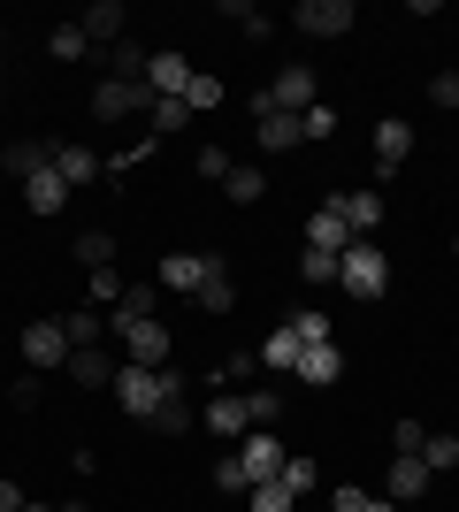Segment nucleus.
I'll use <instances>...</instances> for the list:
<instances>
[{"mask_svg":"<svg viewBox=\"0 0 459 512\" xmlns=\"http://www.w3.org/2000/svg\"><path fill=\"white\" fill-rule=\"evenodd\" d=\"M115 337H123V360L169 367V329H161V321H131V329H115Z\"/></svg>","mask_w":459,"mask_h":512,"instance_id":"nucleus-11","label":"nucleus"},{"mask_svg":"<svg viewBox=\"0 0 459 512\" xmlns=\"http://www.w3.org/2000/svg\"><path fill=\"white\" fill-rule=\"evenodd\" d=\"M291 329H299V344H337V321L314 314V306H306V314H291Z\"/></svg>","mask_w":459,"mask_h":512,"instance_id":"nucleus-35","label":"nucleus"},{"mask_svg":"<svg viewBox=\"0 0 459 512\" xmlns=\"http://www.w3.org/2000/svg\"><path fill=\"white\" fill-rule=\"evenodd\" d=\"M184 107H192V115H207V107H222V77H207V69H192V85H184Z\"/></svg>","mask_w":459,"mask_h":512,"instance_id":"nucleus-32","label":"nucleus"},{"mask_svg":"<svg viewBox=\"0 0 459 512\" xmlns=\"http://www.w3.org/2000/svg\"><path fill=\"white\" fill-rule=\"evenodd\" d=\"M54 169H62V184L77 192V184H92V176H100V153H92V146H54Z\"/></svg>","mask_w":459,"mask_h":512,"instance_id":"nucleus-26","label":"nucleus"},{"mask_svg":"<svg viewBox=\"0 0 459 512\" xmlns=\"http://www.w3.org/2000/svg\"><path fill=\"white\" fill-rule=\"evenodd\" d=\"M207 268H215V253H169L161 268H153V283H161V291H184V299H199Z\"/></svg>","mask_w":459,"mask_h":512,"instance_id":"nucleus-10","label":"nucleus"},{"mask_svg":"<svg viewBox=\"0 0 459 512\" xmlns=\"http://www.w3.org/2000/svg\"><path fill=\"white\" fill-rule=\"evenodd\" d=\"M245 413H253V428H276L284 398H276V390H245Z\"/></svg>","mask_w":459,"mask_h":512,"instance_id":"nucleus-39","label":"nucleus"},{"mask_svg":"<svg viewBox=\"0 0 459 512\" xmlns=\"http://www.w3.org/2000/svg\"><path fill=\"white\" fill-rule=\"evenodd\" d=\"M146 123H153V138H169V130L192 123V107H184V100H153V107H146Z\"/></svg>","mask_w":459,"mask_h":512,"instance_id":"nucleus-33","label":"nucleus"},{"mask_svg":"<svg viewBox=\"0 0 459 512\" xmlns=\"http://www.w3.org/2000/svg\"><path fill=\"white\" fill-rule=\"evenodd\" d=\"M299 130H306V138H329V130H337V107H322V100H314V107L299 115Z\"/></svg>","mask_w":459,"mask_h":512,"instance_id":"nucleus-42","label":"nucleus"},{"mask_svg":"<svg viewBox=\"0 0 459 512\" xmlns=\"http://www.w3.org/2000/svg\"><path fill=\"white\" fill-rule=\"evenodd\" d=\"M291 23H299L306 39H345L352 23H360V8H352V0H299Z\"/></svg>","mask_w":459,"mask_h":512,"instance_id":"nucleus-4","label":"nucleus"},{"mask_svg":"<svg viewBox=\"0 0 459 512\" xmlns=\"http://www.w3.org/2000/svg\"><path fill=\"white\" fill-rule=\"evenodd\" d=\"M115 367H123V360H108V352H100V344H92V352H69V383H85V390H100V383H115Z\"/></svg>","mask_w":459,"mask_h":512,"instance_id":"nucleus-23","label":"nucleus"},{"mask_svg":"<svg viewBox=\"0 0 459 512\" xmlns=\"http://www.w3.org/2000/svg\"><path fill=\"white\" fill-rule=\"evenodd\" d=\"M368 512H398V505H391V497H368Z\"/></svg>","mask_w":459,"mask_h":512,"instance_id":"nucleus-51","label":"nucleus"},{"mask_svg":"<svg viewBox=\"0 0 459 512\" xmlns=\"http://www.w3.org/2000/svg\"><path fill=\"white\" fill-rule=\"evenodd\" d=\"M85 54H92V39L77 23H62V31H54V62H85Z\"/></svg>","mask_w":459,"mask_h":512,"instance_id":"nucleus-38","label":"nucleus"},{"mask_svg":"<svg viewBox=\"0 0 459 512\" xmlns=\"http://www.w3.org/2000/svg\"><path fill=\"white\" fill-rule=\"evenodd\" d=\"M329 512H368V490H352V482H345V490H329Z\"/></svg>","mask_w":459,"mask_h":512,"instance_id":"nucleus-49","label":"nucleus"},{"mask_svg":"<svg viewBox=\"0 0 459 512\" xmlns=\"http://www.w3.org/2000/svg\"><path fill=\"white\" fill-rule=\"evenodd\" d=\"M146 62H153L146 46H138V39H123V46L108 54V77H123V85H146Z\"/></svg>","mask_w":459,"mask_h":512,"instance_id":"nucleus-27","label":"nucleus"},{"mask_svg":"<svg viewBox=\"0 0 459 512\" xmlns=\"http://www.w3.org/2000/svg\"><path fill=\"white\" fill-rule=\"evenodd\" d=\"M77 260H85L92 276H100V268H115V237H108V230H77Z\"/></svg>","mask_w":459,"mask_h":512,"instance_id":"nucleus-30","label":"nucleus"},{"mask_svg":"<svg viewBox=\"0 0 459 512\" xmlns=\"http://www.w3.org/2000/svg\"><path fill=\"white\" fill-rule=\"evenodd\" d=\"M406 153H414V130L398 123V115H383V123H375V169H383V176L406 169Z\"/></svg>","mask_w":459,"mask_h":512,"instance_id":"nucleus-16","label":"nucleus"},{"mask_svg":"<svg viewBox=\"0 0 459 512\" xmlns=\"http://www.w3.org/2000/svg\"><path fill=\"white\" fill-rule=\"evenodd\" d=\"M153 428H161V436H192V428H199V413H192V398H184V383H176L169 398H161V413H153Z\"/></svg>","mask_w":459,"mask_h":512,"instance_id":"nucleus-25","label":"nucleus"},{"mask_svg":"<svg viewBox=\"0 0 459 512\" xmlns=\"http://www.w3.org/2000/svg\"><path fill=\"white\" fill-rule=\"evenodd\" d=\"M337 214H345L352 237H375V222H383V192H337Z\"/></svg>","mask_w":459,"mask_h":512,"instance_id":"nucleus-18","label":"nucleus"},{"mask_svg":"<svg viewBox=\"0 0 459 512\" xmlns=\"http://www.w3.org/2000/svg\"><path fill=\"white\" fill-rule=\"evenodd\" d=\"M253 367H261V352H230V360L215 367V383L230 390V383H245V375H253Z\"/></svg>","mask_w":459,"mask_h":512,"instance_id":"nucleus-41","label":"nucleus"},{"mask_svg":"<svg viewBox=\"0 0 459 512\" xmlns=\"http://www.w3.org/2000/svg\"><path fill=\"white\" fill-rule=\"evenodd\" d=\"M345 375V352L337 344H306L299 352V383H337Z\"/></svg>","mask_w":459,"mask_h":512,"instance_id":"nucleus-22","label":"nucleus"},{"mask_svg":"<svg viewBox=\"0 0 459 512\" xmlns=\"http://www.w3.org/2000/svg\"><path fill=\"white\" fill-rule=\"evenodd\" d=\"M123 299V276H115V268H100V276H92V306H115Z\"/></svg>","mask_w":459,"mask_h":512,"instance_id":"nucleus-46","label":"nucleus"},{"mask_svg":"<svg viewBox=\"0 0 459 512\" xmlns=\"http://www.w3.org/2000/svg\"><path fill=\"white\" fill-rule=\"evenodd\" d=\"M284 459H291V451L276 444L268 428H245V436H238V467H245V482H276V474H284Z\"/></svg>","mask_w":459,"mask_h":512,"instance_id":"nucleus-5","label":"nucleus"},{"mask_svg":"<svg viewBox=\"0 0 459 512\" xmlns=\"http://www.w3.org/2000/svg\"><path fill=\"white\" fill-rule=\"evenodd\" d=\"M184 85H192V62H184L176 46L146 62V92H153V100H184Z\"/></svg>","mask_w":459,"mask_h":512,"instance_id":"nucleus-13","label":"nucleus"},{"mask_svg":"<svg viewBox=\"0 0 459 512\" xmlns=\"http://www.w3.org/2000/svg\"><path fill=\"white\" fill-rule=\"evenodd\" d=\"M23 512H62V505H23Z\"/></svg>","mask_w":459,"mask_h":512,"instance_id":"nucleus-52","label":"nucleus"},{"mask_svg":"<svg viewBox=\"0 0 459 512\" xmlns=\"http://www.w3.org/2000/svg\"><path fill=\"white\" fill-rule=\"evenodd\" d=\"M207 428H215L222 444H238L245 428H253V413H245V390H222L215 406H207Z\"/></svg>","mask_w":459,"mask_h":512,"instance_id":"nucleus-17","label":"nucleus"},{"mask_svg":"<svg viewBox=\"0 0 459 512\" xmlns=\"http://www.w3.org/2000/svg\"><path fill=\"white\" fill-rule=\"evenodd\" d=\"M276 482H284L291 497H306V490H322V467H314L306 451H291V459H284V474H276Z\"/></svg>","mask_w":459,"mask_h":512,"instance_id":"nucleus-29","label":"nucleus"},{"mask_svg":"<svg viewBox=\"0 0 459 512\" xmlns=\"http://www.w3.org/2000/svg\"><path fill=\"white\" fill-rule=\"evenodd\" d=\"M299 352H306V344H299V329L284 321V329H276V337L261 344V367H291V375H299Z\"/></svg>","mask_w":459,"mask_h":512,"instance_id":"nucleus-28","label":"nucleus"},{"mask_svg":"<svg viewBox=\"0 0 459 512\" xmlns=\"http://www.w3.org/2000/svg\"><path fill=\"white\" fill-rule=\"evenodd\" d=\"M429 100H437V107H459V69H437V77H429Z\"/></svg>","mask_w":459,"mask_h":512,"instance_id":"nucleus-45","label":"nucleus"},{"mask_svg":"<svg viewBox=\"0 0 459 512\" xmlns=\"http://www.w3.org/2000/svg\"><path fill=\"white\" fill-rule=\"evenodd\" d=\"M23 360H31V375H54V367H69L62 321H31V329H23Z\"/></svg>","mask_w":459,"mask_h":512,"instance_id":"nucleus-6","label":"nucleus"},{"mask_svg":"<svg viewBox=\"0 0 459 512\" xmlns=\"http://www.w3.org/2000/svg\"><path fill=\"white\" fill-rule=\"evenodd\" d=\"M222 184H230V199H238V207H253V199H261V192H268V176H261V169H253V161H238V169L222 176Z\"/></svg>","mask_w":459,"mask_h":512,"instance_id":"nucleus-31","label":"nucleus"},{"mask_svg":"<svg viewBox=\"0 0 459 512\" xmlns=\"http://www.w3.org/2000/svg\"><path fill=\"white\" fill-rule=\"evenodd\" d=\"M391 444H398V451H421V444H429V428H421V421H398Z\"/></svg>","mask_w":459,"mask_h":512,"instance_id":"nucleus-48","label":"nucleus"},{"mask_svg":"<svg viewBox=\"0 0 459 512\" xmlns=\"http://www.w3.org/2000/svg\"><path fill=\"white\" fill-rule=\"evenodd\" d=\"M306 245H314V253H345V245H352L345 214H337V199H322V207L306 214Z\"/></svg>","mask_w":459,"mask_h":512,"instance_id":"nucleus-14","label":"nucleus"},{"mask_svg":"<svg viewBox=\"0 0 459 512\" xmlns=\"http://www.w3.org/2000/svg\"><path fill=\"white\" fill-rule=\"evenodd\" d=\"M62 512H92V505H62Z\"/></svg>","mask_w":459,"mask_h":512,"instance_id":"nucleus-53","label":"nucleus"},{"mask_svg":"<svg viewBox=\"0 0 459 512\" xmlns=\"http://www.w3.org/2000/svg\"><path fill=\"white\" fill-rule=\"evenodd\" d=\"M421 467H429V474H452L459 467V436H429V444H421Z\"/></svg>","mask_w":459,"mask_h":512,"instance_id":"nucleus-34","label":"nucleus"},{"mask_svg":"<svg viewBox=\"0 0 459 512\" xmlns=\"http://www.w3.org/2000/svg\"><path fill=\"white\" fill-rule=\"evenodd\" d=\"M39 390H46V383H39V375H16V383H8V398H16V406H23V413H31V406H39Z\"/></svg>","mask_w":459,"mask_h":512,"instance_id":"nucleus-47","label":"nucleus"},{"mask_svg":"<svg viewBox=\"0 0 459 512\" xmlns=\"http://www.w3.org/2000/svg\"><path fill=\"white\" fill-rule=\"evenodd\" d=\"M337 283H345L352 299H383L391 291V253L375 237H352L345 253H337Z\"/></svg>","mask_w":459,"mask_h":512,"instance_id":"nucleus-2","label":"nucleus"},{"mask_svg":"<svg viewBox=\"0 0 459 512\" xmlns=\"http://www.w3.org/2000/svg\"><path fill=\"white\" fill-rule=\"evenodd\" d=\"M153 299H161V283H123V299H115L108 337H115V329H131V321H153Z\"/></svg>","mask_w":459,"mask_h":512,"instance_id":"nucleus-21","label":"nucleus"},{"mask_svg":"<svg viewBox=\"0 0 459 512\" xmlns=\"http://www.w3.org/2000/svg\"><path fill=\"white\" fill-rule=\"evenodd\" d=\"M0 169L16 176V184H31L39 169H54V138H16V146H0Z\"/></svg>","mask_w":459,"mask_h":512,"instance_id":"nucleus-12","label":"nucleus"},{"mask_svg":"<svg viewBox=\"0 0 459 512\" xmlns=\"http://www.w3.org/2000/svg\"><path fill=\"white\" fill-rule=\"evenodd\" d=\"M230 169H238V161H230V153H222V146H199V176H207V184H222V176H230Z\"/></svg>","mask_w":459,"mask_h":512,"instance_id":"nucleus-43","label":"nucleus"},{"mask_svg":"<svg viewBox=\"0 0 459 512\" xmlns=\"http://www.w3.org/2000/svg\"><path fill=\"white\" fill-rule=\"evenodd\" d=\"M77 31H85L92 46H123L131 39V8H123V0H92L85 16H77Z\"/></svg>","mask_w":459,"mask_h":512,"instance_id":"nucleus-8","label":"nucleus"},{"mask_svg":"<svg viewBox=\"0 0 459 512\" xmlns=\"http://www.w3.org/2000/svg\"><path fill=\"white\" fill-rule=\"evenodd\" d=\"M245 497H253V512H291V505H299V497H291L284 482H253Z\"/></svg>","mask_w":459,"mask_h":512,"instance_id":"nucleus-37","label":"nucleus"},{"mask_svg":"<svg viewBox=\"0 0 459 512\" xmlns=\"http://www.w3.org/2000/svg\"><path fill=\"white\" fill-rule=\"evenodd\" d=\"M253 146L261 153H291V146H306V130H299V115H253Z\"/></svg>","mask_w":459,"mask_h":512,"instance_id":"nucleus-15","label":"nucleus"},{"mask_svg":"<svg viewBox=\"0 0 459 512\" xmlns=\"http://www.w3.org/2000/svg\"><path fill=\"white\" fill-rule=\"evenodd\" d=\"M299 276L306 283H337V253H314V245H306V253H299Z\"/></svg>","mask_w":459,"mask_h":512,"instance_id":"nucleus-40","label":"nucleus"},{"mask_svg":"<svg viewBox=\"0 0 459 512\" xmlns=\"http://www.w3.org/2000/svg\"><path fill=\"white\" fill-rule=\"evenodd\" d=\"M452 253H459V245H452Z\"/></svg>","mask_w":459,"mask_h":512,"instance_id":"nucleus-55","label":"nucleus"},{"mask_svg":"<svg viewBox=\"0 0 459 512\" xmlns=\"http://www.w3.org/2000/svg\"><path fill=\"white\" fill-rule=\"evenodd\" d=\"M222 16L238 23L245 39H268V8H253V0H230V8H222Z\"/></svg>","mask_w":459,"mask_h":512,"instance_id":"nucleus-36","label":"nucleus"},{"mask_svg":"<svg viewBox=\"0 0 459 512\" xmlns=\"http://www.w3.org/2000/svg\"><path fill=\"white\" fill-rule=\"evenodd\" d=\"M199 314H230V306H238V283H230V260L215 253V268H207V283H199Z\"/></svg>","mask_w":459,"mask_h":512,"instance_id":"nucleus-19","label":"nucleus"},{"mask_svg":"<svg viewBox=\"0 0 459 512\" xmlns=\"http://www.w3.org/2000/svg\"><path fill=\"white\" fill-rule=\"evenodd\" d=\"M429 482H437V474L421 467V451H398L391 474H383V497H391V505H414V497H429Z\"/></svg>","mask_w":459,"mask_h":512,"instance_id":"nucleus-9","label":"nucleus"},{"mask_svg":"<svg viewBox=\"0 0 459 512\" xmlns=\"http://www.w3.org/2000/svg\"><path fill=\"white\" fill-rule=\"evenodd\" d=\"M176 383H184L176 367H138V360H123L108 390H115V406L131 413V421H153V413H161V398H169Z\"/></svg>","mask_w":459,"mask_h":512,"instance_id":"nucleus-1","label":"nucleus"},{"mask_svg":"<svg viewBox=\"0 0 459 512\" xmlns=\"http://www.w3.org/2000/svg\"><path fill=\"white\" fill-rule=\"evenodd\" d=\"M23 505H31V497H23L16 482H8V474H0V512H23Z\"/></svg>","mask_w":459,"mask_h":512,"instance_id":"nucleus-50","label":"nucleus"},{"mask_svg":"<svg viewBox=\"0 0 459 512\" xmlns=\"http://www.w3.org/2000/svg\"><path fill=\"white\" fill-rule=\"evenodd\" d=\"M0 39H8V23H0Z\"/></svg>","mask_w":459,"mask_h":512,"instance_id":"nucleus-54","label":"nucleus"},{"mask_svg":"<svg viewBox=\"0 0 459 512\" xmlns=\"http://www.w3.org/2000/svg\"><path fill=\"white\" fill-rule=\"evenodd\" d=\"M23 207H31V214H62V207H69L62 169H39V176H31V184H23Z\"/></svg>","mask_w":459,"mask_h":512,"instance_id":"nucleus-20","label":"nucleus"},{"mask_svg":"<svg viewBox=\"0 0 459 512\" xmlns=\"http://www.w3.org/2000/svg\"><path fill=\"white\" fill-rule=\"evenodd\" d=\"M62 337H69V352H92V344L108 337V321H100V306H77V314H62Z\"/></svg>","mask_w":459,"mask_h":512,"instance_id":"nucleus-24","label":"nucleus"},{"mask_svg":"<svg viewBox=\"0 0 459 512\" xmlns=\"http://www.w3.org/2000/svg\"><path fill=\"white\" fill-rule=\"evenodd\" d=\"M153 92L146 85H123V77H100V92H92V115L100 123H123V115H146Z\"/></svg>","mask_w":459,"mask_h":512,"instance_id":"nucleus-7","label":"nucleus"},{"mask_svg":"<svg viewBox=\"0 0 459 512\" xmlns=\"http://www.w3.org/2000/svg\"><path fill=\"white\" fill-rule=\"evenodd\" d=\"M215 490H222V497H245L253 482H245V467H238V459H222V467H215Z\"/></svg>","mask_w":459,"mask_h":512,"instance_id":"nucleus-44","label":"nucleus"},{"mask_svg":"<svg viewBox=\"0 0 459 512\" xmlns=\"http://www.w3.org/2000/svg\"><path fill=\"white\" fill-rule=\"evenodd\" d=\"M314 85H322V77H314L306 62L276 69V85L253 92V115H268V107H276V115H306V107H314Z\"/></svg>","mask_w":459,"mask_h":512,"instance_id":"nucleus-3","label":"nucleus"}]
</instances>
